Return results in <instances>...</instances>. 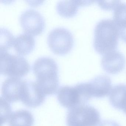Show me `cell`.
<instances>
[{
    "label": "cell",
    "mask_w": 126,
    "mask_h": 126,
    "mask_svg": "<svg viewBox=\"0 0 126 126\" xmlns=\"http://www.w3.org/2000/svg\"><path fill=\"white\" fill-rule=\"evenodd\" d=\"M100 121L98 110L86 104L69 109L66 117L67 126H97Z\"/></svg>",
    "instance_id": "4"
},
{
    "label": "cell",
    "mask_w": 126,
    "mask_h": 126,
    "mask_svg": "<svg viewBox=\"0 0 126 126\" xmlns=\"http://www.w3.org/2000/svg\"><path fill=\"white\" fill-rule=\"evenodd\" d=\"M99 126H120V125L114 121L105 120L103 121Z\"/></svg>",
    "instance_id": "19"
},
{
    "label": "cell",
    "mask_w": 126,
    "mask_h": 126,
    "mask_svg": "<svg viewBox=\"0 0 126 126\" xmlns=\"http://www.w3.org/2000/svg\"><path fill=\"white\" fill-rule=\"evenodd\" d=\"M19 21L23 30L31 35L40 34L45 28L44 17L39 12L32 9L23 12L20 15Z\"/></svg>",
    "instance_id": "7"
},
{
    "label": "cell",
    "mask_w": 126,
    "mask_h": 126,
    "mask_svg": "<svg viewBox=\"0 0 126 126\" xmlns=\"http://www.w3.org/2000/svg\"><path fill=\"white\" fill-rule=\"evenodd\" d=\"M8 120L9 126H33L34 123L32 113L25 110H19L12 113Z\"/></svg>",
    "instance_id": "15"
},
{
    "label": "cell",
    "mask_w": 126,
    "mask_h": 126,
    "mask_svg": "<svg viewBox=\"0 0 126 126\" xmlns=\"http://www.w3.org/2000/svg\"><path fill=\"white\" fill-rule=\"evenodd\" d=\"M45 97L36 82L25 80L20 100L23 104L28 107H37L44 102Z\"/></svg>",
    "instance_id": "8"
},
{
    "label": "cell",
    "mask_w": 126,
    "mask_h": 126,
    "mask_svg": "<svg viewBox=\"0 0 126 126\" xmlns=\"http://www.w3.org/2000/svg\"><path fill=\"white\" fill-rule=\"evenodd\" d=\"M93 1L81 0H60L57 3V13L65 17H71L76 15L80 6L90 5Z\"/></svg>",
    "instance_id": "12"
},
{
    "label": "cell",
    "mask_w": 126,
    "mask_h": 126,
    "mask_svg": "<svg viewBox=\"0 0 126 126\" xmlns=\"http://www.w3.org/2000/svg\"><path fill=\"white\" fill-rule=\"evenodd\" d=\"M14 37L11 32L4 28H0V51H7L13 45Z\"/></svg>",
    "instance_id": "17"
},
{
    "label": "cell",
    "mask_w": 126,
    "mask_h": 126,
    "mask_svg": "<svg viewBox=\"0 0 126 126\" xmlns=\"http://www.w3.org/2000/svg\"><path fill=\"white\" fill-rule=\"evenodd\" d=\"M113 10V21L119 29L126 28V3L118 1Z\"/></svg>",
    "instance_id": "16"
},
{
    "label": "cell",
    "mask_w": 126,
    "mask_h": 126,
    "mask_svg": "<svg viewBox=\"0 0 126 126\" xmlns=\"http://www.w3.org/2000/svg\"><path fill=\"white\" fill-rule=\"evenodd\" d=\"M91 97L102 98L107 96L112 88L110 78L106 75H99L87 82Z\"/></svg>",
    "instance_id": "11"
},
{
    "label": "cell",
    "mask_w": 126,
    "mask_h": 126,
    "mask_svg": "<svg viewBox=\"0 0 126 126\" xmlns=\"http://www.w3.org/2000/svg\"><path fill=\"white\" fill-rule=\"evenodd\" d=\"M119 30V36L121 39L126 43V28Z\"/></svg>",
    "instance_id": "20"
},
{
    "label": "cell",
    "mask_w": 126,
    "mask_h": 126,
    "mask_svg": "<svg viewBox=\"0 0 126 126\" xmlns=\"http://www.w3.org/2000/svg\"><path fill=\"white\" fill-rule=\"evenodd\" d=\"M119 28L113 20H102L96 24L94 29V47L101 55L116 50L118 45Z\"/></svg>",
    "instance_id": "2"
},
{
    "label": "cell",
    "mask_w": 126,
    "mask_h": 126,
    "mask_svg": "<svg viewBox=\"0 0 126 126\" xmlns=\"http://www.w3.org/2000/svg\"><path fill=\"white\" fill-rule=\"evenodd\" d=\"M125 63L126 59L124 54L116 50L104 55L101 62L103 69L108 73L112 74L121 72L124 68Z\"/></svg>",
    "instance_id": "10"
},
{
    "label": "cell",
    "mask_w": 126,
    "mask_h": 126,
    "mask_svg": "<svg viewBox=\"0 0 126 126\" xmlns=\"http://www.w3.org/2000/svg\"><path fill=\"white\" fill-rule=\"evenodd\" d=\"M57 98L62 106L70 109L86 104L91 98L85 82L78 83L74 86H62L58 90Z\"/></svg>",
    "instance_id": "3"
},
{
    "label": "cell",
    "mask_w": 126,
    "mask_h": 126,
    "mask_svg": "<svg viewBox=\"0 0 126 126\" xmlns=\"http://www.w3.org/2000/svg\"><path fill=\"white\" fill-rule=\"evenodd\" d=\"M118 1H98V4L99 6L104 10H113L117 3Z\"/></svg>",
    "instance_id": "18"
},
{
    "label": "cell",
    "mask_w": 126,
    "mask_h": 126,
    "mask_svg": "<svg viewBox=\"0 0 126 126\" xmlns=\"http://www.w3.org/2000/svg\"><path fill=\"white\" fill-rule=\"evenodd\" d=\"M0 74L11 77H22L30 70V65L25 57L7 51L0 52Z\"/></svg>",
    "instance_id": "5"
},
{
    "label": "cell",
    "mask_w": 126,
    "mask_h": 126,
    "mask_svg": "<svg viewBox=\"0 0 126 126\" xmlns=\"http://www.w3.org/2000/svg\"><path fill=\"white\" fill-rule=\"evenodd\" d=\"M13 45L17 54L25 55L30 53L33 49L35 40L31 34L22 33L15 38Z\"/></svg>",
    "instance_id": "14"
},
{
    "label": "cell",
    "mask_w": 126,
    "mask_h": 126,
    "mask_svg": "<svg viewBox=\"0 0 126 126\" xmlns=\"http://www.w3.org/2000/svg\"><path fill=\"white\" fill-rule=\"evenodd\" d=\"M32 70L37 84L46 95H53L59 88L58 66L56 61L49 57H42L33 63Z\"/></svg>",
    "instance_id": "1"
},
{
    "label": "cell",
    "mask_w": 126,
    "mask_h": 126,
    "mask_svg": "<svg viewBox=\"0 0 126 126\" xmlns=\"http://www.w3.org/2000/svg\"><path fill=\"white\" fill-rule=\"evenodd\" d=\"M25 80L16 77L8 78L3 82L2 94L3 99L9 102L20 101Z\"/></svg>",
    "instance_id": "9"
},
{
    "label": "cell",
    "mask_w": 126,
    "mask_h": 126,
    "mask_svg": "<svg viewBox=\"0 0 126 126\" xmlns=\"http://www.w3.org/2000/svg\"><path fill=\"white\" fill-rule=\"evenodd\" d=\"M109 101L113 107L121 110L126 114V85L119 84L110 93Z\"/></svg>",
    "instance_id": "13"
},
{
    "label": "cell",
    "mask_w": 126,
    "mask_h": 126,
    "mask_svg": "<svg viewBox=\"0 0 126 126\" xmlns=\"http://www.w3.org/2000/svg\"><path fill=\"white\" fill-rule=\"evenodd\" d=\"M47 43L50 49L53 53L64 55L72 49L74 44L73 37L71 32L67 29L57 27L49 32Z\"/></svg>",
    "instance_id": "6"
}]
</instances>
